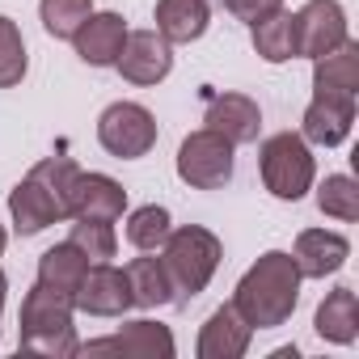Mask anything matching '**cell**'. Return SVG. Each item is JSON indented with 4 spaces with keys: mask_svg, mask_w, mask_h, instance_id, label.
I'll return each mask as SVG.
<instances>
[{
    "mask_svg": "<svg viewBox=\"0 0 359 359\" xmlns=\"http://www.w3.org/2000/svg\"><path fill=\"white\" fill-rule=\"evenodd\" d=\"M300 300V271L292 262V254L283 250H271L262 254L245 279L237 283V296H233V309L254 325V330H275L292 317Z\"/></svg>",
    "mask_w": 359,
    "mask_h": 359,
    "instance_id": "6da1fadb",
    "label": "cell"
},
{
    "mask_svg": "<svg viewBox=\"0 0 359 359\" xmlns=\"http://www.w3.org/2000/svg\"><path fill=\"white\" fill-rule=\"evenodd\" d=\"M72 296L39 283L22 300V351L39 355H76V334H72Z\"/></svg>",
    "mask_w": 359,
    "mask_h": 359,
    "instance_id": "7a4b0ae2",
    "label": "cell"
},
{
    "mask_svg": "<svg viewBox=\"0 0 359 359\" xmlns=\"http://www.w3.org/2000/svg\"><path fill=\"white\" fill-rule=\"evenodd\" d=\"M161 250H165L161 262L169 271V283H173V292H182V296H199L212 283L216 266H220V241L208 229H199V224L169 229Z\"/></svg>",
    "mask_w": 359,
    "mask_h": 359,
    "instance_id": "3957f363",
    "label": "cell"
},
{
    "mask_svg": "<svg viewBox=\"0 0 359 359\" xmlns=\"http://www.w3.org/2000/svg\"><path fill=\"white\" fill-rule=\"evenodd\" d=\"M262 182L275 199H287V203H296L313 187V152L304 135L279 131L262 144Z\"/></svg>",
    "mask_w": 359,
    "mask_h": 359,
    "instance_id": "277c9868",
    "label": "cell"
},
{
    "mask_svg": "<svg viewBox=\"0 0 359 359\" xmlns=\"http://www.w3.org/2000/svg\"><path fill=\"white\" fill-rule=\"evenodd\" d=\"M177 177L195 191H220L233 177V144L212 127L187 135L177 148Z\"/></svg>",
    "mask_w": 359,
    "mask_h": 359,
    "instance_id": "5b68a950",
    "label": "cell"
},
{
    "mask_svg": "<svg viewBox=\"0 0 359 359\" xmlns=\"http://www.w3.org/2000/svg\"><path fill=\"white\" fill-rule=\"evenodd\" d=\"M97 140H102V148L110 156L135 161L156 144V118L140 102H114L97 118Z\"/></svg>",
    "mask_w": 359,
    "mask_h": 359,
    "instance_id": "8992f818",
    "label": "cell"
},
{
    "mask_svg": "<svg viewBox=\"0 0 359 359\" xmlns=\"http://www.w3.org/2000/svg\"><path fill=\"white\" fill-rule=\"evenodd\" d=\"M346 39V13L338 0H309L296 13V55H325Z\"/></svg>",
    "mask_w": 359,
    "mask_h": 359,
    "instance_id": "52a82bcc",
    "label": "cell"
},
{
    "mask_svg": "<svg viewBox=\"0 0 359 359\" xmlns=\"http://www.w3.org/2000/svg\"><path fill=\"white\" fill-rule=\"evenodd\" d=\"M114 68H118L131 85H156V81L169 76L173 51H169V43H165L156 30H135V34L123 39V51H118Z\"/></svg>",
    "mask_w": 359,
    "mask_h": 359,
    "instance_id": "ba28073f",
    "label": "cell"
},
{
    "mask_svg": "<svg viewBox=\"0 0 359 359\" xmlns=\"http://www.w3.org/2000/svg\"><path fill=\"white\" fill-rule=\"evenodd\" d=\"M72 304L93 313V317H118L131 309V287H127V275L114 271L110 262H97L81 275L76 292H72Z\"/></svg>",
    "mask_w": 359,
    "mask_h": 359,
    "instance_id": "9c48e42d",
    "label": "cell"
},
{
    "mask_svg": "<svg viewBox=\"0 0 359 359\" xmlns=\"http://www.w3.org/2000/svg\"><path fill=\"white\" fill-rule=\"evenodd\" d=\"M81 355H131V359H169L173 355V334L156 321H131L114 338L76 346Z\"/></svg>",
    "mask_w": 359,
    "mask_h": 359,
    "instance_id": "30bf717a",
    "label": "cell"
},
{
    "mask_svg": "<svg viewBox=\"0 0 359 359\" xmlns=\"http://www.w3.org/2000/svg\"><path fill=\"white\" fill-rule=\"evenodd\" d=\"M351 123H355V97L317 89V97L304 110V140L334 148V144H342L351 135Z\"/></svg>",
    "mask_w": 359,
    "mask_h": 359,
    "instance_id": "8fae6325",
    "label": "cell"
},
{
    "mask_svg": "<svg viewBox=\"0 0 359 359\" xmlns=\"http://www.w3.org/2000/svg\"><path fill=\"white\" fill-rule=\"evenodd\" d=\"M127 208V191L106 173H81L76 177V191H72V220H106L114 224Z\"/></svg>",
    "mask_w": 359,
    "mask_h": 359,
    "instance_id": "7c38bea8",
    "label": "cell"
},
{
    "mask_svg": "<svg viewBox=\"0 0 359 359\" xmlns=\"http://www.w3.org/2000/svg\"><path fill=\"white\" fill-rule=\"evenodd\" d=\"M346 258H351L346 237H342V233H325V229L300 233V237H296V254H292L300 279H325V275L342 271Z\"/></svg>",
    "mask_w": 359,
    "mask_h": 359,
    "instance_id": "4fadbf2b",
    "label": "cell"
},
{
    "mask_svg": "<svg viewBox=\"0 0 359 359\" xmlns=\"http://www.w3.org/2000/svg\"><path fill=\"white\" fill-rule=\"evenodd\" d=\"M123 39H127V26H123L118 13H89L81 22V30L72 34L76 55L85 64H93V68H110L118 60V51H123Z\"/></svg>",
    "mask_w": 359,
    "mask_h": 359,
    "instance_id": "5bb4252c",
    "label": "cell"
},
{
    "mask_svg": "<svg viewBox=\"0 0 359 359\" xmlns=\"http://www.w3.org/2000/svg\"><path fill=\"white\" fill-rule=\"evenodd\" d=\"M250 334H254V325L233 304H224L208 317V325L199 334V355L203 359H241L250 346Z\"/></svg>",
    "mask_w": 359,
    "mask_h": 359,
    "instance_id": "9a60e30c",
    "label": "cell"
},
{
    "mask_svg": "<svg viewBox=\"0 0 359 359\" xmlns=\"http://www.w3.org/2000/svg\"><path fill=\"white\" fill-rule=\"evenodd\" d=\"M208 127L220 131L229 144H254L258 131H262V110L241 93H224V97H212Z\"/></svg>",
    "mask_w": 359,
    "mask_h": 359,
    "instance_id": "2e32d148",
    "label": "cell"
},
{
    "mask_svg": "<svg viewBox=\"0 0 359 359\" xmlns=\"http://www.w3.org/2000/svg\"><path fill=\"white\" fill-rule=\"evenodd\" d=\"M9 212H13V224H18L22 237H34V233H43L47 224L64 220L60 208H55V199L47 195V187L34 182V177H26V182L13 187V195H9Z\"/></svg>",
    "mask_w": 359,
    "mask_h": 359,
    "instance_id": "e0dca14e",
    "label": "cell"
},
{
    "mask_svg": "<svg viewBox=\"0 0 359 359\" xmlns=\"http://www.w3.org/2000/svg\"><path fill=\"white\" fill-rule=\"evenodd\" d=\"M208 13L203 0H156V34L165 43H195L208 30Z\"/></svg>",
    "mask_w": 359,
    "mask_h": 359,
    "instance_id": "ac0fdd59",
    "label": "cell"
},
{
    "mask_svg": "<svg viewBox=\"0 0 359 359\" xmlns=\"http://www.w3.org/2000/svg\"><path fill=\"white\" fill-rule=\"evenodd\" d=\"M250 26H254V47L266 64H287L296 55V13H287L283 5L262 13Z\"/></svg>",
    "mask_w": 359,
    "mask_h": 359,
    "instance_id": "d6986e66",
    "label": "cell"
},
{
    "mask_svg": "<svg viewBox=\"0 0 359 359\" xmlns=\"http://www.w3.org/2000/svg\"><path fill=\"white\" fill-rule=\"evenodd\" d=\"M313 85H317V89H330V93H346V97H355V89H359V43L342 39L334 51L317 55Z\"/></svg>",
    "mask_w": 359,
    "mask_h": 359,
    "instance_id": "ffe728a7",
    "label": "cell"
},
{
    "mask_svg": "<svg viewBox=\"0 0 359 359\" xmlns=\"http://www.w3.org/2000/svg\"><path fill=\"white\" fill-rule=\"evenodd\" d=\"M317 334L330 338V342H355L359 334V300H355V287H334L321 304H317Z\"/></svg>",
    "mask_w": 359,
    "mask_h": 359,
    "instance_id": "44dd1931",
    "label": "cell"
},
{
    "mask_svg": "<svg viewBox=\"0 0 359 359\" xmlns=\"http://www.w3.org/2000/svg\"><path fill=\"white\" fill-rule=\"evenodd\" d=\"M127 287H131V304L140 309H156V304H169L173 300V283H169V271L161 258H135L127 262Z\"/></svg>",
    "mask_w": 359,
    "mask_h": 359,
    "instance_id": "7402d4cb",
    "label": "cell"
},
{
    "mask_svg": "<svg viewBox=\"0 0 359 359\" xmlns=\"http://www.w3.org/2000/svg\"><path fill=\"white\" fill-rule=\"evenodd\" d=\"M85 271H89V258L72 241H64V245H55V250H47L39 258V283H47L55 292H68V296L76 292V283H81Z\"/></svg>",
    "mask_w": 359,
    "mask_h": 359,
    "instance_id": "603a6c76",
    "label": "cell"
},
{
    "mask_svg": "<svg viewBox=\"0 0 359 359\" xmlns=\"http://www.w3.org/2000/svg\"><path fill=\"white\" fill-rule=\"evenodd\" d=\"M30 177L47 187V195L55 199L60 216L68 220V212H72V191H76V177H81L76 161H68V156H47V161H39V165L30 169Z\"/></svg>",
    "mask_w": 359,
    "mask_h": 359,
    "instance_id": "cb8c5ba5",
    "label": "cell"
},
{
    "mask_svg": "<svg viewBox=\"0 0 359 359\" xmlns=\"http://www.w3.org/2000/svg\"><path fill=\"white\" fill-rule=\"evenodd\" d=\"M165 237H169V212H165V208L148 203V208H135V212H131V220H127V241H131L135 250H161Z\"/></svg>",
    "mask_w": 359,
    "mask_h": 359,
    "instance_id": "d4e9b609",
    "label": "cell"
},
{
    "mask_svg": "<svg viewBox=\"0 0 359 359\" xmlns=\"http://www.w3.org/2000/svg\"><path fill=\"white\" fill-rule=\"evenodd\" d=\"M317 208L325 216H338V220H359V187L351 182L346 173H334L321 182L317 191Z\"/></svg>",
    "mask_w": 359,
    "mask_h": 359,
    "instance_id": "484cf974",
    "label": "cell"
},
{
    "mask_svg": "<svg viewBox=\"0 0 359 359\" xmlns=\"http://www.w3.org/2000/svg\"><path fill=\"white\" fill-rule=\"evenodd\" d=\"M26 76V43H22V30L0 18V89H13L22 85Z\"/></svg>",
    "mask_w": 359,
    "mask_h": 359,
    "instance_id": "4316f807",
    "label": "cell"
},
{
    "mask_svg": "<svg viewBox=\"0 0 359 359\" xmlns=\"http://www.w3.org/2000/svg\"><path fill=\"white\" fill-rule=\"evenodd\" d=\"M89 13H93V0H43V26L55 39H72Z\"/></svg>",
    "mask_w": 359,
    "mask_h": 359,
    "instance_id": "83f0119b",
    "label": "cell"
},
{
    "mask_svg": "<svg viewBox=\"0 0 359 359\" xmlns=\"http://www.w3.org/2000/svg\"><path fill=\"white\" fill-rule=\"evenodd\" d=\"M89 262H110L114 258V229L106 220H76L72 237H68Z\"/></svg>",
    "mask_w": 359,
    "mask_h": 359,
    "instance_id": "f1b7e54d",
    "label": "cell"
},
{
    "mask_svg": "<svg viewBox=\"0 0 359 359\" xmlns=\"http://www.w3.org/2000/svg\"><path fill=\"white\" fill-rule=\"evenodd\" d=\"M229 9L241 18V22H258L262 13H271V9H279V0H229Z\"/></svg>",
    "mask_w": 359,
    "mask_h": 359,
    "instance_id": "f546056e",
    "label": "cell"
},
{
    "mask_svg": "<svg viewBox=\"0 0 359 359\" xmlns=\"http://www.w3.org/2000/svg\"><path fill=\"white\" fill-rule=\"evenodd\" d=\"M5 292H9V283H5V275H0V309H5Z\"/></svg>",
    "mask_w": 359,
    "mask_h": 359,
    "instance_id": "4dcf8cb0",
    "label": "cell"
},
{
    "mask_svg": "<svg viewBox=\"0 0 359 359\" xmlns=\"http://www.w3.org/2000/svg\"><path fill=\"white\" fill-rule=\"evenodd\" d=\"M203 5H208V9H224V5H229V0H203Z\"/></svg>",
    "mask_w": 359,
    "mask_h": 359,
    "instance_id": "1f68e13d",
    "label": "cell"
},
{
    "mask_svg": "<svg viewBox=\"0 0 359 359\" xmlns=\"http://www.w3.org/2000/svg\"><path fill=\"white\" fill-rule=\"evenodd\" d=\"M0 250H5V229H0Z\"/></svg>",
    "mask_w": 359,
    "mask_h": 359,
    "instance_id": "d6a6232c",
    "label": "cell"
}]
</instances>
